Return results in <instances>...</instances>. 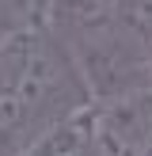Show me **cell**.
<instances>
[{"mask_svg": "<svg viewBox=\"0 0 152 156\" xmlns=\"http://www.w3.org/2000/svg\"><path fill=\"white\" fill-rule=\"evenodd\" d=\"M68 61L91 107L126 99L152 84V38L122 19L68 42Z\"/></svg>", "mask_w": 152, "mask_h": 156, "instance_id": "6da1fadb", "label": "cell"}, {"mask_svg": "<svg viewBox=\"0 0 152 156\" xmlns=\"http://www.w3.org/2000/svg\"><path fill=\"white\" fill-rule=\"evenodd\" d=\"M152 137V84L126 99L95 107V152L99 156H141Z\"/></svg>", "mask_w": 152, "mask_h": 156, "instance_id": "7a4b0ae2", "label": "cell"}, {"mask_svg": "<svg viewBox=\"0 0 152 156\" xmlns=\"http://www.w3.org/2000/svg\"><path fill=\"white\" fill-rule=\"evenodd\" d=\"M118 19H122V0H53L46 27L61 30L65 42H76V38L103 30Z\"/></svg>", "mask_w": 152, "mask_h": 156, "instance_id": "3957f363", "label": "cell"}, {"mask_svg": "<svg viewBox=\"0 0 152 156\" xmlns=\"http://www.w3.org/2000/svg\"><path fill=\"white\" fill-rule=\"evenodd\" d=\"M129 23L152 38V0H133V15H129Z\"/></svg>", "mask_w": 152, "mask_h": 156, "instance_id": "277c9868", "label": "cell"}, {"mask_svg": "<svg viewBox=\"0 0 152 156\" xmlns=\"http://www.w3.org/2000/svg\"><path fill=\"white\" fill-rule=\"evenodd\" d=\"M141 156H152V137H148V145H144V149H141Z\"/></svg>", "mask_w": 152, "mask_h": 156, "instance_id": "5b68a950", "label": "cell"}]
</instances>
